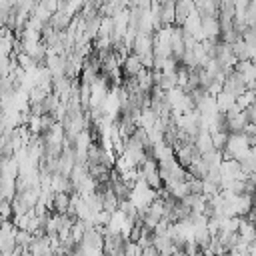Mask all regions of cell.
<instances>
[{"label": "cell", "mask_w": 256, "mask_h": 256, "mask_svg": "<svg viewBox=\"0 0 256 256\" xmlns=\"http://www.w3.org/2000/svg\"><path fill=\"white\" fill-rule=\"evenodd\" d=\"M246 124H248V116H246V112L238 110L236 106L226 114V130H230V134L244 132Z\"/></svg>", "instance_id": "cell-2"}, {"label": "cell", "mask_w": 256, "mask_h": 256, "mask_svg": "<svg viewBox=\"0 0 256 256\" xmlns=\"http://www.w3.org/2000/svg\"><path fill=\"white\" fill-rule=\"evenodd\" d=\"M144 250L138 246V242H124V256H142Z\"/></svg>", "instance_id": "cell-11"}, {"label": "cell", "mask_w": 256, "mask_h": 256, "mask_svg": "<svg viewBox=\"0 0 256 256\" xmlns=\"http://www.w3.org/2000/svg\"><path fill=\"white\" fill-rule=\"evenodd\" d=\"M14 214H12V202L8 200H0V218L2 220H10Z\"/></svg>", "instance_id": "cell-12"}, {"label": "cell", "mask_w": 256, "mask_h": 256, "mask_svg": "<svg viewBox=\"0 0 256 256\" xmlns=\"http://www.w3.org/2000/svg\"><path fill=\"white\" fill-rule=\"evenodd\" d=\"M194 146H196V150L200 152V156L214 152V146H212V138H210V132H208V130H200V132H198V136H196V140H194Z\"/></svg>", "instance_id": "cell-7"}, {"label": "cell", "mask_w": 256, "mask_h": 256, "mask_svg": "<svg viewBox=\"0 0 256 256\" xmlns=\"http://www.w3.org/2000/svg\"><path fill=\"white\" fill-rule=\"evenodd\" d=\"M216 106H218V112L226 116V114L236 106V96L230 94V92H226V90H222V92L216 96Z\"/></svg>", "instance_id": "cell-6"}, {"label": "cell", "mask_w": 256, "mask_h": 256, "mask_svg": "<svg viewBox=\"0 0 256 256\" xmlns=\"http://www.w3.org/2000/svg\"><path fill=\"white\" fill-rule=\"evenodd\" d=\"M246 116H248V122L256 126V104H252V106L246 110Z\"/></svg>", "instance_id": "cell-13"}, {"label": "cell", "mask_w": 256, "mask_h": 256, "mask_svg": "<svg viewBox=\"0 0 256 256\" xmlns=\"http://www.w3.org/2000/svg\"><path fill=\"white\" fill-rule=\"evenodd\" d=\"M70 208V194L68 192H58L52 198V212L56 214H66Z\"/></svg>", "instance_id": "cell-9"}, {"label": "cell", "mask_w": 256, "mask_h": 256, "mask_svg": "<svg viewBox=\"0 0 256 256\" xmlns=\"http://www.w3.org/2000/svg\"><path fill=\"white\" fill-rule=\"evenodd\" d=\"M228 136H230V132H228L226 128H222V130H214V132H210V138H212V146H214V150H218V152H222V150L226 148V142H228Z\"/></svg>", "instance_id": "cell-10"}, {"label": "cell", "mask_w": 256, "mask_h": 256, "mask_svg": "<svg viewBox=\"0 0 256 256\" xmlns=\"http://www.w3.org/2000/svg\"><path fill=\"white\" fill-rule=\"evenodd\" d=\"M222 156H224V160H236V162L246 160L250 156V138L244 132L230 134L226 148L222 150Z\"/></svg>", "instance_id": "cell-1"}, {"label": "cell", "mask_w": 256, "mask_h": 256, "mask_svg": "<svg viewBox=\"0 0 256 256\" xmlns=\"http://www.w3.org/2000/svg\"><path fill=\"white\" fill-rule=\"evenodd\" d=\"M238 238H240V242H242V244L252 246V244L256 242V224H252L250 220L242 218L240 228H238Z\"/></svg>", "instance_id": "cell-4"}, {"label": "cell", "mask_w": 256, "mask_h": 256, "mask_svg": "<svg viewBox=\"0 0 256 256\" xmlns=\"http://www.w3.org/2000/svg\"><path fill=\"white\" fill-rule=\"evenodd\" d=\"M174 20H176V2H162V8H160L162 26H174Z\"/></svg>", "instance_id": "cell-8"}, {"label": "cell", "mask_w": 256, "mask_h": 256, "mask_svg": "<svg viewBox=\"0 0 256 256\" xmlns=\"http://www.w3.org/2000/svg\"><path fill=\"white\" fill-rule=\"evenodd\" d=\"M154 50V40H152V34H138L136 40H134V46H132V52L140 58L152 54Z\"/></svg>", "instance_id": "cell-3"}, {"label": "cell", "mask_w": 256, "mask_h": 256, "mask_svg": "<svg viewBox=\"0 0 256 256\" xmlns=\"http://www.w3.org/2000/svg\"><path fill=\"white\" fill-rule=\"evenodd\" d=\"M144 66H142V60H140V56H136L134 52L126 58V62L122 64V74H124V78L128 80V78H136L138 76V72L142 70Z\"/></svg>", "instance_id": "cell-5"}, {"label": "cell", "mask_w": 256, "mask_h": 256, "mask_svg": "<svg viewBox=\"0 0 256 256\" xmlns=\"http://www.w3.org/2000/svg\"><path fill=\"white\" fill-rule=\"evenodd\" d=\"M2 28H4V24H2V20H0V30H2Z\"/></svg>", "instance_id": "cell-14"}]
</instances>
